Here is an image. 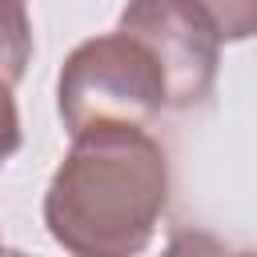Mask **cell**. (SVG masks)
<instances>
[{"instance_id":"obj_5","label":"cell","mask_w":257,"mask_h":257,"mask_svg":"<svg viewBox=\"0 0 257 257\" xmlns=\"http://www.w3.org/2000/svg\"><path fill=\"white\" fill-rule=\"evenodd\" d=\"M201 8L221 44L257 36V4L253 0H201Z\"/></svg>"},{"instance_id":"obj_6","label":"cell","mask_w":257,"mask_h":257,"mask_svg":"<svg viewBox=\"0 0 257 257\" xmlns=\"http://www.w3.org/2000/svg\"><path fill=\"white\" fill-rule=\"evenodd\" d=\"M161 257H229V249H225L221 237H213L205 229H185L165 245Z\"/></svg>"},{"instance_id":"obj_2","label":"cell","mask_w":257,"mask_h":257,"mask_svg":"<svg viewBox=\"0 0 257 257\" xmlns=\"http://www.w3.org/2000/svg\"><path fill=\"white\" fill-rule=\"evenodd\" d=\"M56 108L72 141L112 124L145 128L161 108H169V84L157 56L141 40L104 32L76 44L60 64Z\"/></svg>"},{"instance_id":"obj_4","label":"cell","mask_w":257,"mask_h":257,"mask_svg":"<svg viewBox=\"0 0 257 257\" xmlns=\"http://www.w3.org/2000/svg\"><path fill=\"white\" fill-rule=\"evenodd\" d=\"M32 60V20L24 4H0V80L20 84Z\"/></svg>"},{"instance_id":"obj_1","label":"cell","mask_w":257,"mask_h":257,"mask_svg":"<svg viewBox=\"0 0 257 257\" xmlns=\"http://www.w3.org/2000/svg\"><path fill=\"white\" fill-rule=\"evenodd\" d=\"M169 205V157L145 128L72 141L44 193V225L68 257H137Z\"/></svg>"},{"instance_id":"obj_9","label":"cell","mask_w":257,"mask_h":257,"mask_svg":"<svg viewBox=\"0 0 257 257\" xmlns=\"http://www.w3.org/2000/svg\"><path fill=\"white\" fill-rule=\"evenodd\" d=\"M229 257H257V253H229Z\"/></svg>"},{"instance_id":"obj_3","label":"cell","mask_w":257,"mask_h":257,"mask_svg":"<svg viewBox=\"0 0 257 257\" xmlns=\"http://www.w3.org/2000/svg\"><path fill=\"white\" fill-rule=\"evenodd\" d=\"M124 36L141 40L169 84V108H193L213 92L217 80V32L201 0H137L120 12Z\"/></svg>"},{"instance_id":"obj_8","label":"cell","mask_w":257,"mask_h":257,"mask_svg":"<svg viewBox=\"0 0 257 257\" xmlns=\"http://www.w3.org/2000/svg\"><path fill=\"white\" fill-rule=\"evenodd\" d=\"M0 257H28V253H20V249H0Z\"/></svg>"},{"instance_id":"obj_7","label":"cell","mask_w":257,"mask_h":257,"mask_svg":"<svg viewBox=\"0 0 257 257\" xmlns=\"http://www.w3.org/2000/svg\"><path fill=\"white\" fill-rule=\"evenodd\" d=\"M20 149V112H16V96L12 88L0 80V165Z\"/></svg>"}]
</instances>
